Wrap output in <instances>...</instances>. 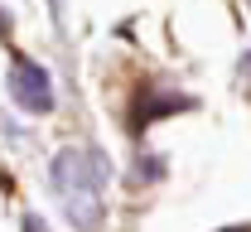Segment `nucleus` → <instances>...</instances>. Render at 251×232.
I'll use <instances>...</instances> for the list:
<instances>
[{"instance_id":"nucleus-1","label":"nucleus","mask_w":251,"mask_h":232,"mask_svg":"<svg viewBox=\"0 0 251 232\" xmlns=\"http://www.w3.org/2000/svg\"><path fill=\"white\" fill-rule=\"evenodd\" d=\"M10 92L25 102L29 111H49L53 106V87H49V73L29 58H10Z\"/></svg>"},{"instance_id":"nucleus-4","label":"nucleus","mask_w":251,"mask_h":232,"mask_svg":"<svg viewBox=\"0 0 251 232\" xmlns=\"http://www.w3.org/2000/svg\"><path fill=\"white\" fill-rule=\"evenodd\" d=\"M247 68H251V58H247Z\"/></svg>"},{"instance_id":"nucleus-2","label":"nucleus","mask_w":251,"mask_h":232,"mask_svg":"<svg viewBox=\"0 0 251 232\" xmlns=\"http://www.w3.org/2000/svg\"><path fill=\"white\" fill-rule=\"evenodd\" d=\"M179 106H188V97H140V102H135V111H130V131H145L155 116L179 111Z\"/></svg>"},{"instance_id":"nucleus-3","label":"nucleus","mask_w":251,"mask_h":232,"mask_svg":"<svg viewBox=\"0 0 251 232\" xmlns=\"http://www.w3.org/2000/svg\"><path fill=\"white\" fill-rule=\"evenodd\" d=\"M222 232H251V228H222Z\"/></svg>"}]
</instances>
